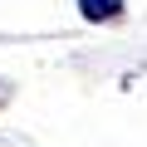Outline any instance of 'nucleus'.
<instances>
[{"instance_id": "f257e3e1", "label": "nucleus", "mask_w": 147, "mask_h": 147, "mask_svg": "<svg viewBox=\"0 0 147 147\" xmlns=\"http://www.w3.org/2000/svg\"><path fill=\"white\" fill-rule=\"evenodd\" d=\"M123 0H79V15L93 20V25H108V20H123Z\"/></svg>"}]
</instances>
